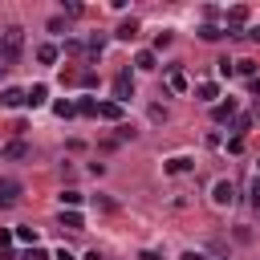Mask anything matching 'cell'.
Segmentation results:
<instances>
[{"label":"cell","mask_w":260,"mask_h":260,"mask_svg":"<svg viewBox=\"0 0 260 260\" xmlns=\"http://www.w3.org/2000/svg\"><path fill=\"white\" fill-rule=\"evenodd\" d=\"M0 37H4V45H0V61L12 69V61H16V57H20V49H24V28H20V24H12V28H4Z\"/></svg>","instance_id":"cell-1"},{"label":"cell","mask_w":260,"mask_h":260,"mask_svg":"<svg viewBox=\"0 0 260 260\" xmlns=\"http://www.w3.org/2000/svg\"><path fill=\"white\" fill-rule=\"evenodd\" d=\"M134 98V77H130V69H122L118 77H114V102L122 106V102H130Z\"/></svg>","instance_id":"cell-2"},{"label":"cell","mask_w":260,"mask_h":260,"mask_svg":"<svg viewBox=\"0 0 260 260\" xmlns=\"http://www.w3.org/2000/svg\"><path fill=\"white\" fill-rule=\"evenodd\" d=\"M211 203H215V207H232V203H236V187H232L228 179H219V183L211 187Z\"/></svg>","instance_id":"cell-3"},{"label":"cell","mask_w":260,"mask_h":260,"mask_svg":"<svg viewBox=\"0 0 260 260\" xmlns=\"http://www.w3.org/2000/svg\"><path fill=\"white\" fill-rule=\"evenodd\" d=\"M20 199V183L16 179H0V207H12Z\"/></svg>","instance_id":"cell-4"},{"label":"cell","mask_w":260,"mask_h":260,"mask_svg":"<svg viewBox=\"0 0 260 260\" xmlns=\"http://www.w3.org/2000/svg\"><path fill=\"white\" fill-rule=\"evenodd\" d=\"M98 118H106V122H122V106H118V102H98Z\"/></svg>","instance_id":"cell-5"},{"label":"cell","mask_w":260,"mask_h":260,"mask_svg":"<svg viewBox=\"0 0 260 260\" xmlns=\"http://www.w3.org/2000/svg\"><path fill=\"white\" fill-rule=\"evenodd\" d=\"M45 98H49V89H45V85L24 89V106H32V110H37V106H45Z\"/></svg>","instance_id":"cell-6"},{"label":"cell","mask_w":260,"mask_h":260,"mask_svg":"<svg viewBox=\"0 0 260 260\" xmlns=\"http://www.w3.org/2000/svg\"><path fill=\"white\" fill-rule=\"evenodd\" d=\"M0 106H4V110L24 106V89H4V93H0Z\"/></svg>","instance_id":"cell-7"},{"label":"cell","mask_w":260,"mask_h":260,"mask_svg":"<svg viewBox=\"0 0 260 260\" xmlns=\"http://www.w3.org/2000/svg\"><path fill=\"white\" fill-rule=\"evenodd\" d=\"M211 118H215V122H232V118H236V102H232V98L219 102V106L211 110Z\"/></svg>","instance_id":"cell-8"},{"label":"cell","mask_w":260,"mask_h":260,"mask_svg":"<svg viewBox=\"0 0 260 260\" xmlns=\"http://www.w3.org/2000/svg\"><path fill=\"white\" fill-rule=\"evenodd\" d=\"M162 171H167V175H183V171H191V158L175 154V158H167V162H162Z\"/></svg>","instance_id":"cell-9"},{"label":"cell","mask_w":260,"mask_h":260,"mask_svg":"<svg viewBox=\"0 0 260 260\" xmlns=\"http://www.w3.org/2000/svg\"><path fill=\"white\" fill-rule=\"evenodd\" d=\"M61 228H73V232H81V228H85V219H81L73 207H61Z\"/></svg>","instance_id":"cell-10"},{"label":"cell","mask_w":260,"mask_h":260,"mask_svg":"<svg viewBox=\"0 0 260 260\" xmlns=\"http://www.w3.org/2000/svg\"><path fill=\"white\" fill-rule=\"evenodd\" d=\"M114 37H118V41H134V37H138V20H134V16H130V20H122Z\"/></svg>","instance_id":"cell-11"},{"label":"cell","mask_w":260,"mask_h":260,"mask_svg":"<svg viewBox=\"0 0 260 260\" xmlns=\"http://www.w3.org/2000/svg\"><path fill=\"white\" fill-rule=\"evenodd\" d=\"M244 20H248V8H244V4H236V8H228V28H240Z\"/></svg>","instance_id":"cell-12"},{"label":"cell","mask_w":260,"mask_h":260,"mask_svg":"<svg viewBox=\"0 0 260 260\" xmlns=\"http://www.w3.org/2000/svg\"><path fill=\"white\" fill-rule=\"evenodd\" d=\"M167 85H171L175 93H183V89H187V73H183V69H171V73H167Z\"/></svg>","instance_id":"cell-13"},{"label":"cell","mask_w":260,"mask_h":260,"mask_svg":"<svg viewBox=\"0 0 260 260\" xmlns=\"http://www.w3.org/2000/svg\"><path fill=\"white\" fill-rule=\"evenodd\" d=\"M195 93H199V102H211V98H219V85H215V81H199Z\"/></svg>","instance_id":"cell-14"},{"label":"cell","mask_w":260,"mask_h":260,"mask_svg":"<svg viewBox=\"0 0 260 260\" xmlns=\"http://www.w3.org/2000/svg\"><path fill=\"white\" fill-rule=\"evenodd\" d=\"M232 130H236V138H244V134L252 130V114H236V118H232Z\"/></svg>","instance_id":"cell-15"},{"label":"cell","mask_w":260,"mask_h":260,"mask_svg":"<svg viewBox=\"0 0 260 260\" xmlns=\"http://www.w3.org/2000/svg\"><path fill=\"white\" fill-rule=\"evenodd\" d=\"M102 49H106V41H102V37H89V41H85V57H89V61H98V57H102Z\"/></svg>","instance_id":"cell-16"},{"label":"cell","mask_w":260,"mask_h":260,"mask_svg":"<svg viewBox=\"0 0 260 260\" xmlns=\"http://www.w3.org/2000/svg\"><path fill=\"white\" fill-rule=\"evenodd\" d=\"M134 65H138V69H146V73H150V69H158V61H154V53H150V49H142V53L134 57Z\"/></svg>","instance_id":"cell-17"},{"label":"cell","mask_w":260,"mask_h":260,"mask_svg":"<svg viewBox=\"0 0 260 260\" xmlns=\"http://www.w3.org/2000/svg\"><path fill=\"white\" fill-rule=\"evenodd\" d=\"M37 61H41V65H53V61H57V45H41V49H37Z\"/></svg>","instance_id":"cell-18"},{"label":"cell","mask_w":260,"mask_h":260,"mask_svg":"<svg viewBox=\"0 0 260 260\" xmlns=\"http://www.w3.org/2000/svg\"><path fill=\"white\" fill-rule=\"evenodd\" d=\"M77 106V114H85V118H98V102L93 98H81V102H73Z\"/></svg>","instance_id":"cell-19"},{"label":"cell","mask_w":260,"mask_h":260,"mask_svg":"<svg viewBox=\"0 0 260 260\" xmlns=\"http://www.w3.org/2000/svg\"><path fill=\"white\" fill-rule=\"evenodd\" d=\"M12 236H16L20 244H28V248H37V228H16Z\"/></svg>","instance_id":"cell-20"},{"label":"cell","mask_w":260,"mask_h":260,"mask_svg":"<svg viewBox=\"0 0 260 260\" xmlns=\"http://www.w3.org/2000/svg\"><path fill=\"white\" fill-rule=\"evenodd\" d=\"M24 154H28L24 142H8V146H4V158H24Z\"/></svg>","instance_id":"cell-21"},{"label":"cell","mask_w":260,"mask_h":260,"mask_svg":"<svg viewBox=\"0 0 260 260\" xmlns=\"http://www.w3.org/2000/svg\"><path fill=\"white\" fill-rule=\"evenodd\" d=\"M81 199H85V195H81V191H73V187H69V191H61V207H77Z\"/></svg>","instance_id":"cell-22"},{"label":"cell","mask_w":260,"mask_h":260,"mask_svg":"<svg viewBox=\"0 0 260 260\" xmlns=\"http://www.w3.org/2000/svg\"><path fill=\"white\" fill-rule=\"evenodd\" d=\"M77 85L93 89V85H98V73H93V69H81V73H77Z\"/></svg>","instance_id":"cell-23"},{"label":"cell","mask_w":260,"mask_h":260,"mask_svg":"<svg viewBox=\"0 0 260 260\" xmlns=\"http://www.w3.org/2000/svg\"><path fill=\"white\" fill-rule=\"evenodd\" d=\"M53 114H57V118H73V114H77V106H73V102H57V106H53Z\"/></svg>","instance_id":"cell-24"},{"label":"cell","mask_w":260,"mask_h":260,"mask_svg":"<svg viewBox=\"0 0 260 260\" xmlns=\"http://www.w3.org/2000/svg\"><path fill=\"white\" fill-rule=\"evenodd\" d=\"M199 37H203V41H219V37H223V28H215V24H203V28H199Z\"/></svg>","instance_id":"cell-25"},{"label":"cell","mask_w":260,"mask_h":260,"mask_svg":"<svg viewBox=\"0 0 260 260\" xmlns=\"http://www.w3.org/2000/svg\"><path fill=\"white\" fill-rule=\"evenodd\" d=\"M20 260H49V252H45V248H41V244H37V248H28V252H24V256H20Z\"/></svg>","instance_id":"cell-26"},{"label":"cell","mask_w":260,"mask_h":260,"mask_svg":"<svg viewBox=\"0 0 260 260\" xmlns=\"http://www.w3.org/2000/svg\"><path fill=\"white\" fill-rule=\"evenodd\" d=\"M65 53H69V57H81L85 45H81V41H65Z\"/></svg>","instance_id":"cell-27"},{"label":"cell","mask_w":260,"mask_h":260,"mask_svg":"<svg viewBox=\"0 0 260 260\" xmlns=\"http://www.w3.org/2000/svg\"><path fill=\"white\" fill-rule=\"evenodd\" d=\"M215 69H219V77H232V73H236V61H228V57H223Z\"/></svg>","instance_id":"cell-28"},{"label":"cell","mask_w":260,"mask_h":260,"mask_svg":"<svg viewBox=\"0 0 260 260\" xmlns=\"http://www.w3.org/2000/svg\"><path fill=\"white\" fill-rule=\"evenodd\" d=\"M236 73H244V77H256V65H252V61H236Z\"/></svg>","instance_id":"cell-29"},{"label":"cell","mask_w":260,"mask_h":260,"mask_svg":"<svg viewBox=\"0 0 260 260\" xmlns=\"http://www.w3.org/2000/svg\"><path fill=\"white\" fill-rule=\"evenodd\" d=\"M252 207H256V211H260V175H256V179H252Z\"/></svg>","instance_id":"cell-30"},{"label":"cell","mask_w":260,"mask_h":260,"mask_svg":"<svg viewBox=\"0 0 260 260\" xmlns=\"http://www.w3.org/2000/svg\"><path fill=\"white\" fill-rule=\"evenodd\" d=\"M93 203H98L102 211H114V199H106V195H93Z\"/></svg>","instance_id":"cell-31"},{"label":"cell","mask_w":260,"mask_h":260,"mask_svg":"<svg viewBox=\"0 0 260 260\" xmlns=\"http://www.w3.org/2000/svg\"><path fill=\"white\" fill-rule=\"evenodd\" d=\"M138 260H162V256H158V252H150V248H146V252H138Z\"/></svg>","instance_id":"cell-32"},{"label":"cell","mask_w":260,"mask_h":260,"mask_svg":"<svg viewBox=\"0 0 260 260\" xmlns=\"http://www.w3.org/2000/svg\"><path fill=\"white\" fill-rule=\"evenodd\" d=\"M248 85H252V93H260V77H252V81H248Z\"/></svg>","instance_id":"cell-33"},{"label":"cell","mask_w":260,"mask_h":260,"mask_svg":"<svg viewBox=\"0 0 260 260\" xmlns=\"http://www.w3.org/2000/svg\"><path fill=\"white\" fill-rule=\"evenodd\" d=\"M183 260H203V256H199V252H187V256H183Z\"/></svg>","instance_id":"cell-34"},{"label":"cell","mask_w":260,"mask_h":260,"mask_svg":"<svg viewBox=\"0 0 260 260\" xmlns=\"http://www.w3.org/2000/svg\"><path fill=\"white\" fill-rule=\"evenodd\" d=\"M4 73H8V65H4V61H0V77H4Z\"/></svg>","instance_id":"cell-35"},{"label":"cell","mask_w":260,"mask_h":260,"mask_svg":"<svg viewBox=\"0 0 260 260\" xmlns=\"http://www.w3.org/2000/svg\"><path fill=\"white\" fill-rule=\"evenodd\" d=\"M57 260H73V256H69V252H61V256H57Z\"/></svg>","instance_id":"cell-36"},{"label":"cell","mask_w":260,"mask_h":260,"mask_svg":"<svg viewBox=\"0 0 260 260\" xmlns=\"http://www.w3.org/2000/svg\"><path fill=\"white\" fill-rule=\"evenodd\" d=\"M0 45H4V37H0Z\"/></svg>","instance_id":"cell-37"}]
</instances>
